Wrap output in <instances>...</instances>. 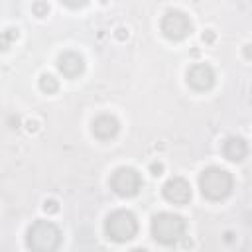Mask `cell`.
Masks as SVG:
<instances>
[{"label": "cell", "instance_id": "obj_1", "mask_svg": "<svg viewBox=\"0 0 252 252\" xmlns=\"http://www.w3.org/2000/svg\"><path fill=\"white\" fill-rule=\"evenodd\" d=\"M232 187H234L232 173H228L222 167L211 165V167H205L201 171V175H199L201 195L205 199H209V201H222V199H226L232 193Z\"/></svg>", "mask_w": 252, "mask_h": 252}, {"label": "cell", "instance_id": "obj_2", "mask_svg": "<svg viewBox=\"0 0 252 252\" xmlns=\"http://www.w3.org/2000/svg\"><path fill=\"white\" fill-rule=\"evenodd\" d=\"M185 234V220L173 213H158L152 219V236L156 242L163 246H171L179 242Z\"/></svg>", "mask_w": 252, "mask_h": 252}, {"label": "cell", "instance_id": "obj_3", "mask_svg": "<svg viewBox=\"0 0 252 252\" xmlns=\"http://www.w3.org/2000/svg\"><path fill=\"white\" fill-rule=\"evenodd\" d=\"M26 244L33 252H53L61 244V232L49 220H35L28 228Z\"/></svg>", "mask_w": 252, "mask_h": 252}, {"label": "cell", "instance_id": "obj_4", "mask_svg": "<svg viewBox=\"0 0 252 252\" xmlns=\"http://www.w3.org/2000/svg\"><path fill=\"white\" fill-rule=\"evenodd\" d=\"M104 232L114 242H128L138 234V220H136L134 213H130L126 209H118L106 217Z\"/></svg>", "mask_w": 252, "mask_h": 252}, {"label": "cell", "instance_id": "obj_5", "mask_svg": "<svg viewBox=\"0 0 252 252\" xmlns=\"http://www.w3.org/2000/svg\"><path fill=\"white\" fill-rule=\"evenodd\" d=\"M161 33L171 39V41H181L185 39L191 30H193V24L189 20V16L181 10H167L161 18Z\"/></svg>", "mask_w": 252, "mask_h": 252}, {"label": "cell", "instance_id": "obj_6", "mask_svg": "<svg viewBox=\"0 0 252 252\" xmlns=\"http://www.w3.org/2000/svg\"><path fill=\"white\" fill-rule=\"evenodd\" d=\"M110 189L120 197H134L142 189V177L134 167H118L110 175Z\"/></svg>", "mask_w": 252, "mask_h": 252}, {"label": "cell", "instance_id": "obj_7", "mask_svg": "<svg viewBox=\"0 0 252 252\" xmlns=\"http://www.w3.org/2000/svg\"><path fill=\"white\" fill-rule=\"evenodd\" d=\"M161 193H163L165 201H169L173 205H185L191 199V185L183 177H171L161 187Z\"/></svg>", "mask_w": 252, "mask_h": 252}, {"label": "cell", "instance_id": "obj_8", "mask_svg": "<svg viewBox=\"0 0 252 252\" xmlns=\"http://www.w3.org/2000/svg\"><path fill=\"white\" fill-rule=\"evenodd\" d=\"M187 85L195 91H209L215 85V71L207 63H195L187 71Z\"/></svg>", "mask_w": 252, "mask_h": 252}, {"label": "cell", "instance_id": "obj_9", "mask_svg": "<svg viewBox=\"0 0 252 252\" xmlns=\"http://www.w3.org/2000/svg\"><path fill=\"white\" fill-rule=\"evenodd\" d=\"M57 69H59V73H61L63 77L75 79V77H79V75L85 71V61H83V57H81L79 53H75V51H65V53H61V55L57 57Z\"/></svg>", "mask_w": 252, "mask_h": 252}, {"label": "cell", "instance_id": "obj_10", "mask_svg": "<svg viewBox=\"0 0 252 252\" xmlns=\"http://www.w3.org/2000/svg\"><path fill=\"white\" fill-rule=\"evenodd\" d=\"M91 130H93L94 138H98V140H112L120 130V122L112 114H100L93 120Z\"/></svg>", "mask_w": 252, "mask_h": 252}, {"label": "cell", "instance_id": "obj_11", "mask_svg": "<svg viewBox=\"0 0 252 252\" xmlns=\"http://www.w3.org/2000/svg\"><path fill=\"white\" fill-rule=\"evenodd\" d=\"M222 154L228 161H242L248 154V144L240 136H230L222 144Z\"/></svg>", "mask_w": 252, "mask_h": 252}, {"label": "cell", "instance_id": "obj_12", "mask_svg": "<svg viewBox=\"0 0 252 252\" xmlns=\"http://www.w3.org/2000/svg\"><path fill=\"white\" fill-rule=\"evenodd\" d=\"M39 89H41L43 93H47V94H53V93L59 89V81H57L53 75L43 73V75L39 77Z\"/></svg>", "mask_w": 252, "mask_h": 252}, {"label": "cell", "instance_id": "obj_13", "mask_svg": "<svg viewBox=\"0 0 252 252\" xmlns=\"http://www.w3.org/2000/svg\"><path fill=\"white\" fill-rule=\"evenodd\" d=\"M32 12H33V16H37V18H43V16H47V12H49V6H47V2H43V0H37V2H33V6H32Z\"/></svg>", "mask_w": 252, "mask_h": 252}, {"label": "cell", "instance_id": "obj_14", "mask_svg": "<svg viewBox=\"0 0 252 252\" xmlns=\"http://www.w3.org/2000/svg\"><path fill=\"white\" fill-rule=\"evenodd\" d=\"M16 37H18V30H12V28H8V30L2 33V49H8L10 41H12V39H16Z\"/></svg>", "mask_w": 252, "mask_h": 252}, {"label": "cell", "instance_id": "obj_15", "mask_svg": "<svg viewBox=\"0 0 252 252\" xmlns=\"http://www.w3.org/2000/svg\"><path fill=\"white\" fill-rule=\"evenodd\" d=\"M43 211L49 213V215H53V213L59 211V203H57L55 199H45V201H43Z\"/></svg>", "mask_w": 252, "mask_h": 252}, {"label": "cell", "instance_id": "obj_16", "mask_svg": "<svg viewBox=\"0 0 252 252\" xmlns=\"http://www.w3.org/2000/svg\"><path fill=\"white\" fill-rule=\"evenodd\" d=\"M150 171H152V175H156V177L161 175V173H163V163H161V161H152V163H150Z\"/></svg>", "mask_w": 252, "mask_h": 252}, {"label": "cell", "instance_id": "obj_17", "mask_svg": "<svg viewBox=\"0 0 252 252\" xmlns=\"http://www.w3.org/2000/svg\"><path fill=\"white\" fill-rule=\"evenodd\" d=\"M61 2H63L67 8H83L89 0H61Z\"/></svg>", "mask_w": 252, "mask_h": 252}, {"label": "cell", "instance_id": "obj_18", "mask_svg": "<svg viewBox=\"0 0 252 252\" xmlns=\"http://www.w3.org/2000/svg\"><path fill=\"white\" fill-rule=\"evenodd\" d=\"M203 41H205V43H213V41H215V32H213V30H207V32L203 33Z\"/></svg>", "mask_w": 252, "mask_h": 252}, {"label": "cell", "instance_id": "obj_19", "mask_svg": "<svg viewBox=\"0 0 252 252\" xmlns=\"http://www.w3.org/2000/svg\"><path fill=\"white\" fill-rule=\"evenodd\" d=\"M114 35H116L118 39H126V37H128V30H124V28H118Z\"/></svg>", "mask_w": 252, "mask_h": 252}, {"label": "cell", "instance_id": "obj_20", "mask_svg": "<svg viewBox=\"0 0 252 252\" xmlns=\"http://www.w3.org/2000/svg\"><path fill=\"white\" fill-rule=\"evenodd\" d=\"M8 124H10V128H18V124H20V116H10V118H8Z\"/></svg>", "mask_w": 252, "mask_h": 252}, {"label": "cell", "instance_id": "obj_21", "mask_svg": "<svg viewBox=\"0 0 252 252\" xmlns=\"http://www.w3.org/2000/svg\"><path fill=\"white\" fill-rule=\"evenodd\" d=\"M242 53H244V57H246V59H252V45H244Z\"/></svg>", "mask_w": 252, "mask_h": 252}, {"label": "cell", "instance_id": "obj_22", "mask_svg": "<svg viewBox=\"0 0 252 252\" xmlns=\"http://www.w3.org/2000/svg\"><path fill=\"white\" fill-rule=\"evenodd\" d=\"M28 130H30V132H35V130H37V122H30V124H28Z\"/></svg>", "mask_w": 252, "mask_h": 252}]
</instances>
